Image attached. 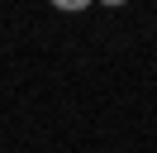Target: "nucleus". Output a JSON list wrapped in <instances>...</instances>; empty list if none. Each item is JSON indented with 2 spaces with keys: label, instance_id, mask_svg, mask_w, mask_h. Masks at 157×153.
<instances>
[{
  "label": "nucleus",
  "instance_id": "nucleus-1",
  "mask_svg": "<svg viewBox=\"0 0 157 153\" xmlns=\"http://www.w3.org/2000/svg\"><path fill=\"white\" fill-rule=\"evenodd\" d=\"M52 5H57V10H67V14H76V10H86L90 0H52Z\"/></svg>",
  "mask_w": 157,
  "mask_h": 153
},
{
  "label": "nucleus",
  "instance_id": "nucleus-2",
  "mask_svg": "<svg viewBox=\"0 0 157 153\" xmlns=\"http://www.w3.org/2000/svg\"><path fill=\"white\" fill-rule=\"evenodd\" d=\"M100 5H128V0H100Z\"/></svg>",
  "mask_w": 157,
  "mask_h": 153
}]
</instances>
